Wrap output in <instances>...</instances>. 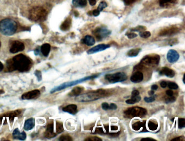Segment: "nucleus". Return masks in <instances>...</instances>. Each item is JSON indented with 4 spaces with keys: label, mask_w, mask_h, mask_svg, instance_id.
Listing matches in <instances>:
<instances>
[{
    "label": "nucleus",
    "mask_w": 185,
    "mask_h": 141,
    "mask_svg": "<svg viewBox=\"0 0 185 141\" xmlns=\"http://www.w3.org/2000/svg\"><path fill=\"white\" fill-rule=\"evenodd\" d=\"M148 93L149 94V96H153L154 93H155V92H154V90H150V91H149V92H148Z\"/></svg>",
    "instance_id": "56"
},
{
    "label": "nucleus",
    "mask_w": 185,
    "mask_h": 141,
    "mask_svg": "<svg viewBox=\"0 0 185 141\" xmlns=\"http://www.w3.org/2000/svg\"><path fill=\"white\" fill-rule=\"evenodd\" d=\"M146 30V28L144 27V26H139L136 27L135 28H132L131 30L132 32H142V31H145Z\"/></svg>",
    "instance_id": "36"
},
{
    "label": "nucleus",
    "mask_w": 185,
    "mask_h": 141,
    "mask_svg": "<svg viewBox=\"0 0 185 141\" xmlns=\"http://www.w3.org/2000/svg\"><path fill=\"white\" fill-rule=\"evenodd\" d=\"M139 94H140V92L138 91V90H134V91H132V98L137 96Z\"/></svg>",
    "instance_id": "45"
},
{
    "label": "nucleus",
    "mask_w": 185,
    "mask_h": 141,
    "mask_svg": "<svg viewBox=\"0 0 185 141\" xmlns=\"http://www.w3.org/2000/svg\"><path fill=\"white\" fill-rule=\"evenodd\" d=\"M151 90H154V91H155L157 90L158 89V86L157 85H153L151 86Z\"/></svg>",
    "instance_id": "55"
},
{
    "label": "nucleus",
    "mask_w": 185,
    "mask_h": 141,
    "mask_svg": "<svg viewBox=\"0 0 185 141\" xmlns=\"http://www.w3.org/2000/svg\"><path fill=\"white\" fill-rule=\"evenodd\" d=\"M122 1H123L124 4H126V6H129L130 4L134 3L138 0H122Z\"/></svg>",
    "instance_id": "42"
},
{
    "label": "nucleus",
    "mask_w": 185,
    "mask_h": 141,
    "mask_svg": "<svg viewBox=\"0 0 185 141\" xmlns=\"http://www.w3.org/2000/svg\"><path fill=\"white\" fill-rule=\"evenodd\" d=\"M180 55L179 53L175 49L169 50L167 54V59L170 63H174L179 60Z\"/></svg>",
    "instance_id": "10"
},
{
    "label": "nucleus",
    "mask_w": 185,
    "mask_h": 141,
    "mask_svg": "<svg viewBox=\"0 0 185 141\" xmlns=\"http://www.w3.org/2000/svg\"><path fill=\"white\" fill-rule=\"evenodd\" d=\"M160 57L159 55L154 56H147L143 58L141 61V64L142 65H158L160 62Z\"/></svg>",
    "instance_id": "9"
},
{
    "label": "nucleus",
    "mask_w": 185,
    "mask_h": 141,
    "mask_svg": "<svg viewBox=\"0 0 185 141\" xmlns=\"http://www.w3.org/2000/svg\"><path fill=\"white\" fill-rule=\"evenodd\" d=\"M1 41H0V47H1Z\"/></svg>",
    "instance_id": "60"
},
{
    "label": "nucleus",
    "mask_w": 185,
    "mask_h": 141,
    "mask_svg": "<svg viewBox=\"0 0 185 141\" xmlns=\"http://www.w3.org/2000/svg\"><path fill=\"white\" fill-rule=\"evenodd\" d=\"M100 11H99L97 9L96 10H94V11H92V15H94V16H98V15L100 14Z\"/></svg>",
    "instance_id": "48"
},
{
    "label": "nucleus",
    "mask_w": 185,
    "mask_h": 141,
    "mask_svg": "<svg viewBox=\"0 0 185 141\" xmlns=\"http://www.w3.org/2000/svg\"><path fill=\"white\" fill-rule=\"evenodd\" d=\"M177 0H159L160 6H165L168 3H175Z\"/></svg>",
    "instance_id": "31"
},
{
    "label": "nucleus",
    "mask_w": 185,
    "mask_h": 141,
    "mask_svg": "<svg viewBox=\"0 0 185 141\" xmlns=\"http://www.w3.org/2000/svg\"><path fill=\"white\" fill-rule=\"evenodd\" d=\"M140 35L141 38L147 39L151 36V33L148 31H142L140 32Z\"/></svg>",
    "instance_id": "33"
},
{
    "label": "nucleus",
    "mask_w": 185,
    "mask_h": 141,
    "mask_svg": "<svg viewBox=\"0 0 185 141\" xmlns=\"http://www.w3.org/2000/svg\"><path fill=\"white\" fill-rule=\"evenodd\" d=\"M176 101V98L172 96L170 97L169 98H167L165 101V102L167 104H169V103H172L174 102L175 101Z\"/></svg>",
    "instance_id": "41"
},
{
    "label": "nucleus",
    "mask_w": 185,
    "mask_h": 141,
    "mask_svg": "<svg viewBox=\"0 0 185 141\" xmlns=\"http://www.w3.org/2000/svg\"><path fill=\"white\" fill-rule=\"evenodd\" d=\"M84 90V88L80 86H77L73 88L72 91H71L68 95L71 97L76 96L77 97L81 94V93L83 92Z\"/></svg>",
    "instance_id": "23"
},
{
    "label": "nucleus",
    "mask_w": 185,
    "mask_h": 141,
    "mask_svg": "<svg viewBox=\"0 0 185 141\" xmlns=\"http://www.w3.org/2000/svg\"><path fill=\"white\" fill-rule=\"evenodd\" d=\"M39 52H40V51H39V49H35V50L34 51V54H35V56H38L39 54Z\"/></svg>",
    "instance_id": "58"
},
{
    "label": "nucleus",
    "mask_w": 185,
    "mask_h": 141,
    "mask_svg": "<svg viewBox=\"0 0 185 141\" xmlns=\"http://www.w3.org/2000/svg\"><path fill=\"white\" fill-rule=\"evenodd\" d=\"M99 75H98V74L92 75L87 76V77H84V78H81V79H78V80H74V81L66 82V83H65L62 84L61 85H60L59 86L53 88V89L51 90V93H54V92H57V91H59L64 90L65 89L69 88V87H71V86L76 85L78 84L81 83L83 82L87 81V80H89L95 79L96 78H97Z\"/></svg>",
    "instance_id": "4"
},
{
    "label": "nucleus",
    "mask_w": 185,
    "mask_h": 141,
    "mask_svg": "<svg viewBox=\"0 0 185 141\" xmlns=\"http://www.w3.org/2000/svg\"><path fill=\"white\" fill-rule=\"evenodd\" d=\"M17 28V23L13 20L6 19L0 21V32L4 35L10 36L15 34Z\"/></svg>",
    "instance_id": "3"
},
{
    "label": "nucleus",
    "mask_w": 185,
    "mask_h": 141,
    "mask_svg": "<svg viewBox=\"0 0 185 141\" xmlns=\"http://www.w3.org/2000/svg\"><path fill=\"white\" fill-rule=\"evenodd\" d=\"M47 13L45 9L41 7H35L30 11V19L33 21H42L47 16Z\"/></svg>",
    "instance_id": "5"
},
{
    "label": "nucleus",
    "mask_w": 185,
    "mask_h": 141,
    "mask_svg": "<svg viewBox=\"0 0 185 141\" xmlns=\"http://www.w3.org/2000/svg\"><path fill=\"white\" fill-rule=\"evenodd\" d=\"M156 140L153 139V138H150V137H147V138H143L141 139V141H156Z\"/></svg>",
    "instance_id": "50"
},
{
    "label": "nucleus",
    "mask_w": 185,
    "mask_h": 141,
    "mask_svg": "<svg viewBox=\"0 0 185 141\" xmlns=\"http://www.w3.org/2000/svg\"><path fill=\"white\" fill-rule=\"evenodd\" d=\"M102 107L104 110H109V105L108 103H103L102 104Z\"/></svg>",
    "instance_id": "46"
},
{
    "label": "nucleus",
    "mask_w": 185,
    "mask_h": 141,
    "mask_svg": "<svg viewBox=\"0 0 185 141\" xmlns=\"http://www.w3.org/2000/svg\"><path fill=\"white\" fill-rule=\"evenodd\" d=\"M35 125V120L33 118H30L26 120L24 125V129L27 131L30 130Z\"/></svg>",
    "instance_id": "20"
},
{
    "label": "nucleus",
    "mask_w": 185,
    "mask_h": 141,
    "mask_svg": "<svg viewBox=\"0 0 185 141\" xmlns=\"http://www.w3.org/2000/svg\"><path fill=\"white\" fill-rule=\"evenodd\" d=\"M166 94L169 97L173 96V92L172 90H167L166 91Z\"/></svg>",
    "instance_id": "51"
},
{
    "label": "nucleus",
    "mask_w": 185,
    "mask_h": 141,
    "mask_svg": "<svg viewBox=\"0 0 185 141\" xmlns=\"http://www.w3.org/2000/svg\"><path fill=\"white\" fill-rule=\"evenodd\" d=\"M171 141H185V137L184 136H179V137H176L173 139H172Z\"/></svg>",
    "instance_id": "44"
},
{
    "label": "nucleus",
    "mask_w": 185,
    "mask_h": 141,
    "mask_svg": "<svg viewBox=\"0 0 185 141\" xmlns=\"http://www.w3.org/2000/svg\"><path fill=\"white\" fill-rule=\"evenodd\" d=\"M167 85H168V88L172 90H177L179 88L178 85L174 82H169Z\"/></svg>",
    "instance_id": "35"
},
{
    "label": "nucleus",
    "mask_w": 185,
    "mask_h": 141,
    "mask_svg": "<svg viewBox=\"0 0 185 141\" xmlns=\"http://www.w3.org/2000/svg\"><path fill=\"white\" fill-rule=\"evenodd\" d=\"M141 98L138 95V96L135 97H132L130 99H127L126 101V102L127 104H134L135 103L139 102L141 101Z\"/></svg>",
    "instance_id": "28"
},
{
    "label": "nucleus",
    "mask_w": 185,
    "mask_h": 141,
    "mask_svg": "<svg viewBox=\"0 0 185 141\" xmlns=\"http://www.w3.org/2000/svg\"><path fill=\"white\" fill-rule=\"evenodd\" d=\"M110 129L112 131H117V130H118V127L115 125H112L111 126Z\"/></svg>",
    "instance_id": "54"
},
{
    "label": "nucleus",
    "mask_w": 185,
    "mask_h": 141,
    "mask_svg": "<svg viewBox=\"0 0 185 141\" xmlns=\"http://www.w3.org/2000/svg\"><path fill=\"white\" fill-rule=\"evenodd\" d=\"M51 51V45L49 43H45L41 47V52L44 56L47 57Z\"/></svg>",
    "instance_id": "24"
},
{
    "label": "nucleus",
    "mask_w": 185,
    "mask_h": 141,
    "mask_svg": "<svg viewBox=\"0 0 185 141\" xmlns=\"http://www.w3.org/2000/svg\"><path fill=\"white\" fill-rule=\"evenodd\" d=\"M82 42L88 46H92L95 43V39L93 36L87 35L82 40Z\"/></svg>",
    "instance_id": "22"
},
{
    "label": "nucleus",
    "mask_w": 185,
    "mask_h": 141,
    "mask_svg": "<svg viewBox=\"0 0 185 141\" xmlns=\"http://www.w3.org/2000/svg\"><path fill=\"white\" fill-rule=\"evenodd\" d=\"M159 74L160 75H164L168 78H173L175 76V72L172 69H169L167 67H164L160 71Z\"/></svg>",
    "instance_id": "17"
},
{
    "label": "nucleus",
    "mask_w": 185,
    "mask_h": 141,
    "mask_svg": "<svg viewBox=\"0 0 185 141\" xmlns=\"http://www.w3.org/2000/svg\"><path fill=\"white\" fill-rule=\"evenodd\" d=\"M156 96H151L150 97H146L144 98V101L146 102V103H152L154 101H155Z\"/></svg>",
    "instance_id": "37"
},
{
    "label": "nucleus",
    "mask_w": 185,
    "mask_h": 141,
    "mask_svg": "<svg viewBox=\"0 0 185 141\" xmlns=\"http://www.w3.org/2000/svg\"><path fill=\"white\" fill-rule=\"evenodd\" d=\"M4 68V66H3V65L2 64V62L0 61V72H1L2 70H3V69Z\"/></svg>",
    "instance_id": "57"
},
{
    "label": "nucleus",
    "mask_w": 185,
    "mask_h": 141,
    "mask_svg": "<svg viewBox=\"0 0 185 141\" xmlns=\"http://www.w3.org/2000/svg\"><path fill=\"white\" fill-rule=\"evenodd\" d=\"M184 79H185V75H183V83L185 84V80H184Z\"/></svg>",
    "instance_id": "59"
},
{
    "label": "nucleus",
    "mask_w": 185,
    "mask_h": 141,
    "mask_svg": "<svg viewBox=\"0 0 185 141\" xmlns=\"http://www.w3.org/2000/svg\"><path fill=\"white\" fill-rule=\"evenodd\" d=\"M110 47V45H109V44H99V45H97L96 46L89 49L87 51V53L88 54L96 53L97 52L104 51Z\"/></svg>",
    "instance_id": "13"
},
{
    "label": "nucleus",
    "mask_w": 185,
    "mask_h": 141,
    "mask_svg": "<svg viewBox=\"0 0 185 141\" xmlns=\"http://www.w3.org/2000/svg\"><path fill=\"white\" fill-rule=\"evenodd\" d=\"M71 26V19L70 18L68 17L62 24V25L60 26V29H61V30H63V31H66V30H68L70 28Z\"/></svg>",
    "instance_id": "25"
},
{
    "label": "nucleus",
    "mask_w": 185,
    "mask_h": 141,
    "mask_svg": "<svg viewBox=\"0 0 185 141\" xmlns=\"http://www.w3.org/2000/svg\"><path fill=\"white\" fill-rule=\"evenodd\" d=\"M108 6V4L106 3V2H100L99 4V6L98 7V11H102L106 7Z\"/></svg>",
    "instance_id": "38"
},
{
    "label": "nucleus",
    "mask_w": 185,
    "mask_h": 141,
    "mask_svg": "<svg viewBox=\"0 0 185 141\" xmlns=\"http://www.w3.org/2000/svg\"><path fill=\"white\" fill-rule=\"evenodd\" d=\"M124 113L128 118L142 117L147 114V111L141 107H132L126 110Z\"/></svg>",
    "instance_id": "6"
},
{
    "label": "nucleus",
    "mask_w": 185,
    "mask_h": 141,
    "mask_svg": "<svg viewBox=\"0 0 185 141\" xmlns=\"http://www.w3.org/2000/svg\"><path fill=\"white\" fill-rule=\"evenodd\" d=\"M59 141H72L73 140L72 138L71 137L70 135H62L59 137Z\"/></svg>",
    "instance_id": "32"
},
{
    "label": "nucleus",
    "mask_w": 185,
    "mask_h": 141,
    "mask_svg": "<svg viewBox=\"0 0 185 141\" xmlns=\"http://www.w3.org/2000/svg\"><path fill=\"white\" fill-rule=\"evenodd\" d=\"M13 136L14 139H19L21 141H24L26 139V133L22 131L20 132L19 129H15L13 133Z\"/></svg>",
    "instance_id": "18"
},
{
    "label": "nucleus",
    "mask_w": 185,
    "mask_h": 141,
    "mask_svg": "<svg viewBox=\"0 0 185 141\" xmlns=\"http://www.w3.org/2000/svg\"><path fill=\"white\" fill-rule=\"evenodd\" d=\"M40 95V92L39 90H33L22 94L21 98L24 100H30V99L38 98Z\"/></svg>",
    "instance_id": "12"
},
{
    "label": "nucleus",
    "mask_w": 185,
    "mask_h": 141,
    "mask_svg": "<svg viewBox=\"0 0 185 141\" xmlns=\"http://www.w3.org/2000/svg\"><path fill=\"white\" fill-rule=\"evenodd\" d=\"M110 30L103 27H97L93 31L92 33L94 34L98 41L102 40L103 39L105 38L110 35L111 34Z\"/></svg>",
    "instance_id": "8"
},
{
    "label": "nucleus",
    "mask_w": 185,
    "mask_h": 141,
    "mask_svg": "<svg viewBox=\"0 0 185 141\" xmlns=\"http://www.w3.org/2000/svg\"><path fill=\"white\" fill-rule=\"evenodd\" d=\"M34 74L35 75V76L37 78L39 81H41L42 80V74H41V71L38 70H35Z\"/></svg>",
    "instance_id": "40"
},
{
    "label": "nucleus",
    "mask_w": 185,
    "mask_h": 141,
    "mask_svg": "<svg viewBox=\"0 0 185 141\" xmlns=\"http://www.w3.org/2000/svg\"><path fill=\"white\" fill-rule=\"evenodd\" d=\"M57 134L56 133H54V123L53 122L49 123V124L47 125L46 131L45 133V137L47 139H52L53 137H55Z\"/></svg>",
    "instance_id": "15"
},
{
    "label": "nucleus",
    "mask_w": 185,
    "mask_h": 141,
    "mask_svg": "<svg viewBox=\"0 0 185 141\" xmlns=\"http://www.w3.org/2000/svg\"><path fill=\"white\" fill-rule=\"evenodd\" d=\"M179 32V29L177 27H170L166 28L161 31L159 33L160 36H170L175 34Z\"/></svg>",
    "instance_id": "14"
},
{
    "label": "nucleus",
    "mask_w": 185,
    "mask_h": 141,
    "mask_svg": "<svg viewBox=\"0 0 185 141\" xmlns=\"http://www.w3.org/2000/svg\"><path fill=\"white\" fill-rule=\"evenodd\" d=\"M160 86L162 88H166L167 86V83H166V81H162L161 83H160Z\"/></svg>",
    "instance_id": "52"
},
{
    "label": "nucleus",
    "mask_w": 185,
    "mask_h": 141,
    "mask_svg": "<svg viewBox=\"0 0 185 141\" xmlns=\"http://www.w3.org/2000/svg\"><path fill=\"white\" fill-rule=\"evenodd\" d=\"M127 36L128 37V38L130 39H132L135 38L137 36V34H136L134 33H130L129 34H127Z\"/></svg>",
    "instance_id": "43"
},
{
    "label": "nucleus",
    "mask_w": 185,
    "mask_h": 141,
    "mask_svg": "<svg viewBox=\"0 0 185 141\" xmlns=\"http://www.w3.org/2000/svg\"><path fill=\"white\" fill-rule=\"evenodd\" d=\"M148 126L149 130L151 131H155L158 129V124L156 122L149 121L148 124Z\"/></svg>",
    "instance_id": "29"
},
{
    "label": "nucleus",
    "mask_w": 185,
    "mask_h": 141,
    "mask_svg": "<svg viewBox=\"0 0 185 141\" xmlns=\"http://www.w3.org/2000/svg\"><path fill=\"white\" fill-rule=\"evenodd\" d=\"M64 131V128L62 124L60 122H57L56 123V134H60Z\"/></svg>",
    "instance_id": "30"
},
{
    "label": "nucleus",
    "mask_w": 185,
    "mask_h": 141,
    "mask_svg": "<svg viewBox=\"0 0 185 141\" xmlns=\"http://www.w3.org/2000/svg\"><path fill=\"white\" fill-rule=\"evenodd\" d=\"M25 49V45L23 43L19 41H15L13 42L11 48L10 52L11 53H16L22 51Z\"/></svg>",
    "instance_id": "11"
},
{
    "label": "nucleus",
    "mask_w": 185,
    "mask_h": 141,
    "mask_svg": "<svg viewBox=\"0 0 185 141\" xmlns=\"http://www.w3.org/2000/svg\"><path fill=\"white\" fill-rule=\"evenodd\" d=\"M141 51V48H133L130 49L127 53V56L129 57H135L138 56V54Z\"/></svg>",
    "instance_id": "27"
},
{
    "label": "nucleus",
    "mask_w": 185,
    "mask_h": 141,
    "mask_svg": "<svg viewBox=\"0 0 185 141\" xmlns=\"http://www.w3.org/2000/svg\"><path fill=\"white\" fill-rule=\"evenodd\" d=\"M117 108V105L114 103H111L110 105H109V110H116Z\"/></svg>",
    "instance_id": "49"
},
{
    "label": "nucleus",
    "mask_w": 185,
    "mask_h": 141,
    "mask_svg": "<svg viewBox=\"0 0 185 141\" xmlns=\"http://www.w3.org/2000/svg\"><path fill=\"white\" fill-rule=\"evenodd\" d=\"M62 111L70 113L71 115H75L77 113V106L75 104H70L64 107Z\"/></svg>",
    "instance_id": "19"
},
{
    "label": "nucleus",
    "mask_w": 185,
    "mask_h": 141,
    "mask_svg": "<svg viewBox=\"0 0 185 141\" xmlns=\"http://www.w3.org/2000/svg\"><path fill=\"white\" fill-rule=\"evenodd\" d=\"M106 96V91L103 89L92 91L76 97V101L79 102H88L97 101Z\"/></svg>",
    "instance_id": "2"
},
{
    "label": "nucleus",
    "mask_w": 185,
    "mask_h": 141,
    "mask_svg": "<svg viewBox=\"0 0 185 141\" xmlns=\"http://www.w3.org/2000/svg\"><path fill=\"white\" fill-rule=\"evenodd\" d=\"M95 133H97V134H102L104 133V130L102 128H98L96 129V131Z\"/></svg>",
    "instance_id": "47"
},
{
    "label": "nucleus",
    "mask_w": 185,
    "mask_h": 141,
    "mask_svg": "<svg viewBox=\"0 0 185 141\" xmlns=\"http://www.w3.org/2000/svg\"><path fill=\"white\" fill-rule=\"evenodd\" d=\"M72 3L76 7H84L87 5L86 0H72Z\"/></svg>",
    "instance_id": "26"
},
{
    "label": "nucleus",
    "mask_w": 185,
    "mask_h": 141,
    "mask_svg": "<svg viewBox=\"0 0 185 141\" xmlns=\"http://www.w3.org/2000/svg\"><path fill=\"white\" fill-rule=\"evenodd\" d=\"M143 74L142 73L137 71L134 73L130 77V80L134 83H139L143 80Z\"/></svg>",
    "instance_id": "16"
},
{
    "label": "nucleus",
    "mask_w": 185,
    "mask_h": 141,
    "mask_svg": "<svg viewBox=\"0 0 185 141\" xmlns=\"http://www.w3.org/2000/svg\"><path fill=\"white\" fill-rule=\"evenodd\" d=\"M145 125H146L145 121L142 122H137L132 124V128L133 130L135 131H140L141 129H142V132H143V130L147 131L146 129L145 128Z\"/></svg>",
    "instance_id": "21"
},
{
    "label": "nucleus",
    "mask_w": 185,
    "mask_h": 141,
    "mask_svg": "<svg viewBox=\"0 0 185 141\" xmlns=\"http://www.w3.org/2000/svg\"><path fill=\"white\" fill-rule=\"evenodd\" d=\"M178 127L180 129L184 128L185 127V118H179L178 120Z\"/></svg>",
    "instance_id": "34"
},
{
    "label": "nucleus",
    "mask_w": 185,
    "mask_h": 141,
    "mask_svg": "<svg viewBox=\"0 0 185 141\" xmlns=\"http://www.w3.org/2000/svg\"><path fill=\"white\" fill-rule=\"evenodd\" d=\"M32 66L31 61L22 54L15 56L12 59L7 61V67L9 72L17 70L24 72L30 70Z\"/></svg>",
    "instance_id": "1"
},
{
    "label": "nucleus",
    "mask_w": 185,
    "mask_h": 141,
    "mask_svg": "<svg viewBox=\"0 0 185 141\" xmlns=\"http://www.w3.org/2000/svg\"><path fill=\"white\" fill-rule=\"evenodd\" d=\"M105 78L110 83H116L126 81L128 77L125 73L117 72L106 75H105Z\"/></svg>",
    "instance_id": "7"
},
{
    "label": "nucleus",
    "mask_w": 185,
    "mask_h": 141,
    "mask_svg": "<svg viewBox=\"0 0 185 141\" xmlns=\"http://www.w3.org/2000/svg\"><path fill=\"white\" fill-rule=\"evenodd\" d=\"M85 141H102V139L99 138L98 137H87L86 139H85Z\"/></svg>",
    "instance_id": "39"
},
{
    "label": "nucleus",
    "mask_w": 185,
    "mask_h": 141,
    "mask_svg": "<svg viewBox=\"0 0 185 141\" xmlns=\"http://www.w3.org/2000/svg\"><path fill=\"white\" fill-rule=\"evenodd\" d=\"M89 3L91 6H94L96 4V0H89Z\"/></svg>",
    "instance_id": "53"
}]
</instances>
